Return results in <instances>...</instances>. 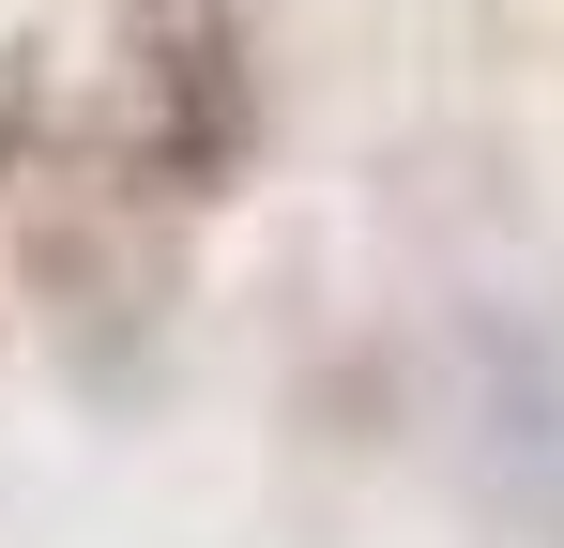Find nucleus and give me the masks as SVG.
<instances>
[{
	"label": "nucleus",
	"mask_w": 564,
	"mask_h": 548,
	"mask_svg": "<svg viewBox=\"0 0 564 548\" xmlns=\"http://www.w3.org/2000/svg\"><path fill=\"white\" fill-rule=\"evenodd\" d=\"M0 260L31 289L46 351L93 396L153 381V351H169V213L122 183L93 91L15 31H0Z\"/></svg>",
	"instance_id": "obj_1"
},
{
	"label": "nucleus",
	"mask_w": 564,
	"mask_h": 548,
	"mask_svg": "<svg viewBox=\"0 0 564 548\" xmlns=\"http://www.w3.org/2000/svg\"><path fill=\"white\" fill-rule=\"evenodd\" d=\"M93 122L122 183L184 229L214 198H245L275 153V77H260V0H107V77Z\"/></svg>",
	"instance_id": "obj_2"
},
{
	"label": "nucleus",
	"mask_w": 564,
	"mask_h": 548,
	"mask_svg": "<svg viewBox=\"0 0 564 548\" xmlns=\"http://www.w3.org/2000/svg\"><path fill=\"white\" fill-rule=\"evenodd\" d=\"M0 320H15V305H0Z\"/></svg>",
	"instance_id": "obj_3"
}]
</instances>
